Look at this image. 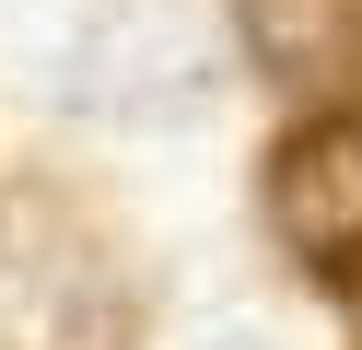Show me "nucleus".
Here are the masks:
<instances>
[{
	"label": "nucleus",
	"mask_w": 362,
	"mask_h": 350,
	"mask_svg": "<svg viewBox=\"0 0 362 350\" xmlns=\"http://www.w3.org/2000/svg\"><path fill=\"white\" fill-rule=\"evenodd\" d=\"M257 210L304 269H362V117H304L269 152Z\"/></svg>",
	"instance_id": "obj_3"
},
{
	"label": "nucleus",
	"mask_w": 362,
	"mask_h": 350,
	"mask_svg": "<svg viewBox=\"0 0 362 350\" xmlns=\"http://www.w3.org/2000/svg\"><path fill=\"white\" fill-rule=\"evenodd\" d=\"M0 350H117V269L47 187H0Z\"/></svg>",
	"instance_id": "obj_2"
},
{
	"label": "nucleus",
	"mask_w": 362,
	"mask_h": 350,
	"mask_svg": "<svg viewBox=\"0 0 362 350\" xmlns=\"http://www.w3.org/2000/svg\"><path fill=\"white\" fill-rule=\"evenodd\" d=\"M47 93L105 129H175L222 93V35L199 0H82Z\"/></svg>",
	"instance_id": "obj_1"
},
{
	"label": "nucleus",
	"mask_w": 362,
	"mask_h": 350,
	"mask_svg": "<svg viewBox=\"0 0 362 350\" xmlns=\"http://www.w3.org/2000/svg\"><path fill=\"white\" fill-rule=\"evenodd\" d=\"M234 47L269 70V82L315 93L362 59V0H234Z\"/></svg>",
	"instance_id": "obj_4"
}]
</instances>
